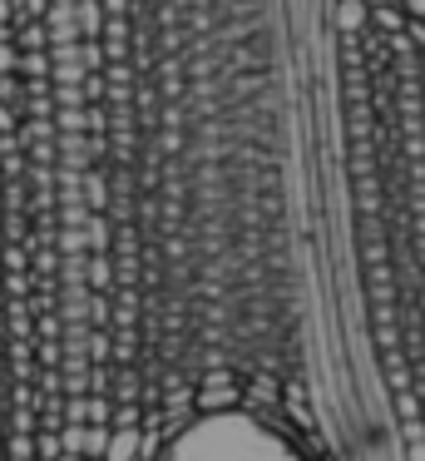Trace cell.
Here are the masks:
<instances>
[{"label":"cell","instance_id":"6da1fadb","mask_svg":"<svg viewBox=\"0 0 425 461\" xmlns=\"http://www.w3.org/2000/svg\"><path fill=\"white\" fill-rule=\"evenodd\" d=\"M173 461H306V451L277 437L272 427H257V421L243 417H217L213 427L193 431Z\"/></svg>","mask_w":425,"mask_h":461},{"label":"cell","instance_id":"7a4b0ae2","mask_svg":"<svg viewBox=\"0 0 425 461\" xmlns=\"http://www.w3.org/2000/svg\"><path fill=\"white\" fill-rule=\"evenodd\" d=\"M356 5H366L376 31H401L425 55V0H356Z\"/></svg>","mask_w":425,"mask_h":461},{"label":"cell","instance_id":"3957f363","mask_svg":"<svg viewBox=\"0 0 425 461\" xmlns=\"http://www.w3.org/2000/svg\"><path fill=\"white\" fill-rule=\"evenodd\" d=\"M411 461H425V451H415V456H411Z\"/></svg>","mask_w":425,"mask_h":461}]
</instances>
